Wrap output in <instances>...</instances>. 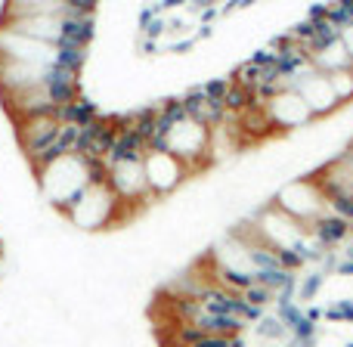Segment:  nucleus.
Returning a JSON list of instances; mask_svg holds the SVG:
<instances>
[{
  "label": "nucleus",
  "mask_w": 353,
  "mask_h": 347,
  "mask_svg": "<svg viewBox=\"0 0 353 347\" xmlns=\"http://www.w3.org/2000/svg\"><path fill=\"white\" fill-rule=\"evenodd\" d=\"M323 286H325V273H323V270H313V273L301 276V282H298V298H301V301L316 298V292H319Z\"/></svg>",
  "instance_id": "obj_11"
},
{
  "label": "nucleus",
  "mask_w": 353,
  "mask_h": 347,
  "mask_svg": "<svg viewBox=\"0 0 353 347\" xmlns=\"http://www.w3.org/2000/svg\"><path fill=\"white\" fill-rule=\"evenodd\" d=\"M276 255H279L282 270H288V273H298V270L304 267V257H301L298 248H282V251H276Z\"/></svg>",
  "instance_id": "obj_15"
},
{
  "label": "nucleus",
  "mask_w": 353,
  "mask_h": 347,
  "mask_svg": "<svg viewBox=\"0 0 353 347\" xmlns=\"http://www.w3.org/2000/svg\"><path fill=\"white\" fill-rule=\"evenodd\" d=\"M344 347H353V341H347V344H344Z\"/></svg>",
  "instance_id": "obj_21"
},
{
  "label": "nucleus",
  "mask_w": 353,
  "mask_h": 347,
  "mask_svg": "<svg viewBox=\"0 0 353 347\" xmlns=\"http://www.w3.org/2000/svg\"><path fill=\"white\" fill-rule=\"evenodd\" d=\"M325 319H329V323H353V298L332 301V304L325 307Z\"/></svg>",
  "instance_id": "obj_12"
},
{
  "label": "nucleus",
  "mask_w": 353,
  "mask_h": 347,
  "mask_svg": "<svg viewBox=\"0 0 353 347\" xmlns=\"http://www.w3.org/2000/svg\"><path fill=\"white\" fill-rule=\"evenodd\" d=\"M121 201L118 195L112 192V186L105 180H93L78 199L72 201V208L65 211V217L72 220V226L84 232H93V230H105V226L115 224L118 211H121Z\"/></svg>",
  "instance_id": "obj_2"
},
{
  "label": "nucleus",
  "mask_w": 353,
  "mask_h": 347,
  "mask_svg": "<svg viewBox=\"0 0 353 347\" xmlns=\"http://www.w3.org/2000/svg\"><path fill=\"white\" fill-rule=\"evenodd\" d=\"M304 313H307V319H310V323H319V319H325V307H304Z\"/></svg>",
  "instance_id": "obj_16"
},
{
  "label": "nucleus",
  "mask_w": 353,
  "mask_h": 347,
  "mask_svg": "<svg viewBox=\"0 0 353 347\" xmlns=\"http://www.w3.org/2000/svg\"><path fill=\"white\" fill-rule=\"evenodd\" d=\"M273 205L279 208L282 214H288L292 220H298L301 226H310L313 220L329 214V201H325L323 189L316 186L313 177H301V180L285 183V186L276 192Z\"/></svg>",
  "instance_id": "obj_3"
},
{
  "label": "nucleus",
  "mask_w": 353,
  "mask_h": 347,
  "mask_svg": "<svg viewBox=\"0 0 353 347\" xmlns=\"http://www.w3.org/2000/svg\"><path fill=\"white\" fill-rule=\"evenodd\" d=\"M257 335H261L267 344H282V341H288V329L282 326V319L276 317V313H263V319L257 323Z\"/></svg>",
  "instance_id": "obj_9"
},
{
  "label": "nucleus",
  "mask_w": 353,
  "mask_h": 347,
  "mask_svg": "<svg viewBox=\"0 0 353 347\" xmlns=\"http://www.w3.org/2000/svg\"><path fill=\"white\" fill-rule=\"evenodd\" d=\"M267 118L273 128H282V130H292V128H307L313 121L310 109L304 106V99L298 97L294 90H285L279 97H273L267 103Z\"/></svg>",
  "instance_id": "obj_7"
},
{
  "label": "nucleus",
  "mask_w": 353,
  "mask_h": 347,
  "mask_svg": "<svg viewBox=\"0 0 353 347\" xmlns=\"http://www.w3.org/2000/svg\"><path fill=\"white\" fill-rule=\"evenodd\" d=\"M0 270H3V255H0Z\"/></svg>",
  "instance_id": "obj_20"
},
{
  "label": "nucleus",
  "mask_w": 353,
  "mask_h": 347,
  "mask_svg": "<svg viewBox=\"0 0 353 347\" xmlns=\"http://www.w3.org/2000/svg\"><path fill=\"white\" fill-rule=\"evenodd\" d=\"M288 90H294L301 99H304V106L310 109L313 118H323V115H329V112L338 109V99H335V93H332L329 78L319 72L301 75V78L288 81Z\"/></svg>",
  "instance_id": "obj_6"
},
{
  "label": "nucleus",
  "mask_w": 353,
  "mask_h": 347,
  "mask_svg": "<svg viewBox=\"0 0 353 347\" xmlns=\"http://www.w3.org/2000/svg\"><path fill=\"white\" fill-rule=\"evenodd\" d=\"M143 159H146V155H143ZM143 159H109V161H103L105 183L112 186V192L118 195V201H121L124 208L143 205V201L152 199L149 183H146Z\"/></svg>",
  "instance_id": "obj_4"
},
{
  "label": "nucleus",
  "mask_w": 353,
  "mask_h": 347,
  "mask_svg": "<svg viewBox=\"0 0 353 347\" xmlns=\"http://www.w3.org/2000/svg\"><path fill=\"white\" fill-rule=\"evenodd\" d=\"M332 84V93H335L338 106L341 103H350L353 99V68H347V72H335V75H325Z\"/></svg>",
  "instance_id": "obj_10"
},
{
  "label": "nucleus",
  "mask_w": 353,
  "mask_h": 347,
  "mask_svg": "<svg viewBox=\"0 0 353 347\" xmlns=\"http://www.w3.org/2000/svg\"><path fill=\"white\" fill-rule=\"evenodd\" d=\"M143 168H146V183L152 199H165L174 189H180V183L189 177L186 165L180 159H174L171 152H161V149H149L146 159H143Z\"/></svg>",
  "instance_id": "obj_5"
},
{
  "label": "nucleus",
  "mask_w": 353,
  "mask_h": 347,
  "mask_svg": "<svg viewBox=\"0 0 353 347\" xmlns=\"http://www.w3.org/2000/svg\"><path fill=\"white\" fill-rule=\"evenodd\" d=\"M307 232H310L313 239H316L319 245H323L325 251L329 248H335V245H344L350 239V232H353V226L347 224V220H341L338 214H323L319 220H313L310 226H307Z\"/></svg>",
  "instance_id": "obj_8"
},
{
  "label": "nucleus",
  "mask_w": 353,
  "mask_h": 347,
  "mask_svg": "<svg viewBox=\"0 0 353 347\" xmlns=\"http://www.w3.org/2000/svg\"><path fill=\"white\" fill-rule=\"evenodd\" d=\"M263 347H285V344H263Z\"/></svg>",
  "instance_id": "obj_19"
},
{
  "label": "nucleus",
  "mask_w": 353,
  "mask_h": 347,
  "mask_svg": "<svg viewBox=\"0 0 353 347\" xmlns=\"http://www.w3.org/2000/svg\"><path fill=\"white\" fill-rule=\"evenodd\" d=\"M341 41H344V47H347V56H350V62H353V28H347L341 34Z\"/></svg>",
  "instance_id": "obj_18"
},
{
  "label": "nucleus",
  "mask_w": 353,
  "mask_h": 347,
  "mask_svg": "<svg viewBox=\"0 0 353 347\" xmlns=\"http://www.w3.org/2000/svg\"><path fill=\"white\" fill-rule=\"evenodd\" d=\"M242 298L248 301L251 307H261V310H267L270 304H276V295L270 292V288L257 286V282H254V286H251V288H245V292H242Z\"/></svg>",
  "instance_id": "obj_13"
},
{
  "label": "nucleus",
  "mask_w": 353,
  "mask_h": 347,
  "mask_svg": "<svg viewBox=\"0 0 353 347\" xmlns=\"http://www.w3.org/2000/svg\"><path fill=\"white\" fill-rule=\"evenodd\" d=\"M335 273H338V276H353V261H338Z\"/></svg>",
  "instance_id": "obj_17"
},
{
  "label": "nucleus",
  "mask_w": 353,
  "mask_h": 347,
  "mask_svg": "<svg viewBox=\"0 0 353 347\" xmlns=\"http://www.w3.org/2000/svg\"><path fill=\"white\" fill-rule=\"evenodd\" d=\"M41 192L50 205H56L62 214L72 208V201L90 186L93 180H105V168L103 161H90L78 152H68V155H59L53 159L50 165H43L41 171Z\"/></svg>",
  "instance_id": "obj_1"
},
{
  "label": "nucleus",
  "mask_w": 353,
  "mask_h": 347,
  "mask_svg": "<svg viewBox=\"0 0 353 347\" xmlns=\"http://www.w3.org/2000/svg\"><path fill=\"white\" fill-rule=\"evenodd\" d=\"M189 347H245V341H242V335H236V338H230V335H201V338H195Z\"/></svg>",
  "instance_id": "obj_14"
}]
</instances>
